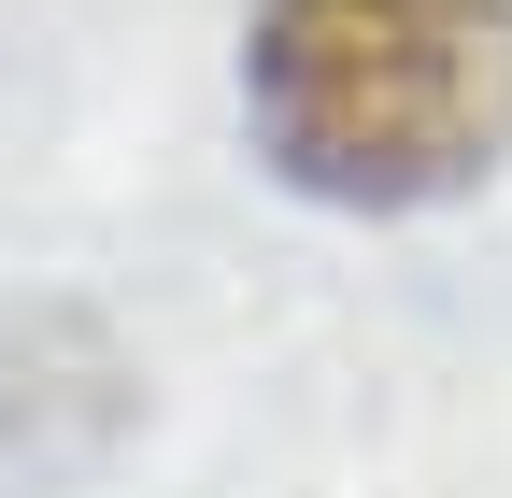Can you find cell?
<instances>
[{"label": "cell", "mask_w": 512, "mask_h": 498, "mask_svg": "<svg viewBox=\"0 0 512 498\" xmlns=\"http://www.w3.org/2000/svg\"><path fill=\"white\" fill-rule=\"evenodd\" d=\"M242 129L328 214H441L512 157V0H256Z\"/></svg>", "instance_id": "cell-1"}]
</instances>
